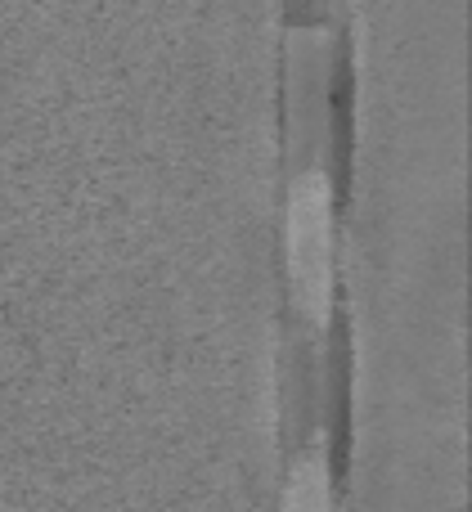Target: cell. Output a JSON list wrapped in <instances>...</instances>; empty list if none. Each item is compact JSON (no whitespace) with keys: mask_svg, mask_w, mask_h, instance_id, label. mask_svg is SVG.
I'll use <instances>...</instances> for the list:
<instances>
[{"mask_svg":"<svg viewBox=\"0 0 472 512\" xmlns=\"http://www.w3.org/2000/svg\"><path fill=\"white\" fill-rule=\"evenodd\" d=\"M288 274L302 310L324 324L333 306V189L324 171H302L288 189Z\"/></svg>","mask_w":472,"mask_h":512,"instance_id":"1","label":"cell"},{"mask_svg":"<svg viewBox=\"0 0 472 512\" xmlns=\"http://www.w3.org/2000/svg\"><path fill=\"white\" fill-rule=\"evenodd\" d=\"M284 512H333V481L320 450L302 454L293 463L288 490H284Z\"/></svg>","mask_w":472,"mask_h":512,"instance_id":"2","label":"cell"}]
</instances>
